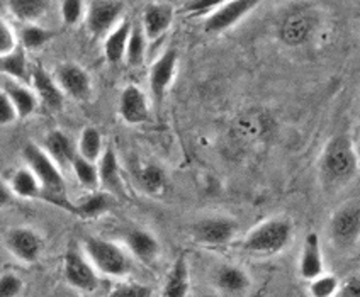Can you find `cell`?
Masks as SVG:
<instances>
[{
  "label": "cell",
  "instance_id": "obj_18",
  "mask_svg": "<svg viewBox=\"0 0 360 297\" xmlns=\"http://www.w3.org/2000/svg\"><path fill=\"white\" fill-rule=\"evenodd\" d=\"M124 243L129 253L143 263H153L160 253L158 239L150 231L140 230V227H131L129 231H126Z\"/></svg>",
  "mask_w": 360,
  "mask_h": 297
},
{
  "label": "cell",
  "instance_id": "obj_11",
  "mask_svg": "<svg viewBox=\"0 0 360 297\" xmlns=\"http://www.w3.org/2000/svg\"><path fill=\"white\" fill-rule=\"evenodd\" d=\"M330 231L338 245H350L360 231V207L357 201H347L335 211L330 221Z\"/></svg>",
  "mask_w": 360,
  "mask_h": 297
},
{
  "label": "cell",
  "instance_id": "obj_16",
  "mask_svg": "<svg viewBox=\"0 0 360 297\" xmlns=\"http://www.w3.org/2000/svg\"><path fill=\"white\" fill-rule=\"evenodd\" d=\"M30 82L32 85V92H34L36 99L41 100L48 109H53V111H58L63 105L65 95L56 85L55 79L44 70L43 67L36 65V67H31V77Z\"/></svg>",
  "mask_w": 360,
  "mask_h": 297
},
{
  "label": "cell",
  "instance_id": "obj_34",
  "mask_svg": "<svg viewBox=\"0 0 360 297\" xmlns=\"http://www.w3.org/2000/svg\"><path fill=\"white\" fill-rule=\"evenodd\" d=\"M340 282L335 275L321 274L316 279L309 280V296L311 297H335L338 294Z\"/></svg>",
  "mask_w": 360,
  "mask_h": 297
},
{
  "label": "cell",
  "instance_id": "obj_20",
  "mask_svg": "<svg viewBox=\"0 0 360 297\" xmlns=\"http://www.w3.org/2000/svg\"><path fill=\"white\" fill-rule=\"evenodd\" d=\"M0 91L9 97L12 107H14L18 119H26L32 116L38 109V99H36L34 92L24 84L15 82L11 79H2L0 82Z\"/></svg>",
  "mask_w": 360,
  "mask_h": 297
},
{
  "label": "cell",
  "instance_id": "obj_27",
  "mask_svg": "<svg viewBox=\"0 0 360 297\" xmlns=\"http://www.w3.org/2000/svg\"><path fill=\"white\" fill-rule=\"evenodd\" d=\"M11 14L24 24H34L46 14L50 2L46 0H12L7 4Z\"/></svg>",
  "mask_w": 360,
  "mask_h": 297
},
{
  "label": "cell",
  "instance_id": "obj_32",
  "mask_svg": "<svg viewBox=\"0 0 360 297\" xmlns=\"http://www.w3.org/2000/svg\"><path fill=\"white\" fill-rule=\"evenodd\" d=\"M53 38V32L46 27L38 26V24H26L20 31L19 36V46L26 50H39Z\"/></svg>",
  "mask_w": 360,
  "mask_h": 297
},
{
  "label": "cell",
  "instance_id": "obj_29",
  "mask_svg": "<svg viewBox=\"0 0 360 297\" xmlns=\"http://www.w3.org/2000/svg\"><path fill=\"white\" fill-rule=\"evenodd\" d=\"M102 153H104V145H102V136L99 129L92 128V126L84 128V131L80 133L77 154L80 158H84V160L90 161V164H97Z\"/></svg>",
  "mask_w": 360,
  "mask_h": 297
},
{
  "label": "cell",
  "instance_id": "obj_13",
  "mask_svg": "<svg viewBox=\"0 0 360 297\" xmlns=\"http://www.w3.org/2000/svg\"><path fill=\"white\" fill-rule=\"evenodd\" d=\"M314 31V19L308 11H292L282 19L279 27L281 41L288 46H301Z\"/></svg>",
  "mask_w": 360,
  "mask_h": 297
},
{
  "label": "cell",
  "instance_id": "obj_30",
  "mask_svg": "<svg viewBox=\"0 0 360 297\" xmlns=\"http://www.w3.org/2000/svg\"><path fill=\"white\" fill-rule=\"evenodd\" d=\"M110 207V195L105 192H90L84 197L79 204L73 206V213L79 214L80 218H97L104 214Z\"/></svg>",
  "mask_w": 360,
  "mask_h": 297
},
{
  "label": "cell",
  "instance_id": "obj_31",
  "mask_svg": "<svg viewBox=\"0 0 360 297\" xmlns=\"http://www.w3.org/2000/svg\"><path fill=\"white\" fill-rule=\"evenodd\" d=\"M146 55V38L140 24L131 27V34L128 39V46H126L124 60L129 67H140L145 62Z\"/></svg>",
  "mask_w": 360,
  "mask_h": 297
},
{
  "label": "cell",
  "instance_id": "obj_9",
  "mask_svg": "<svg viewBox=\"0 0 360 297\" xmlns=\"http://www.w3.org/2000/svg\"><path fill=\"white\" fill-rule=\"evenodd\" d=\"M4 243H6L7 250L22 263L38 262L41 251H43L41 236L34 230L26 226L12 227V230L7 231Z\"/></svg>",
  "mask_w": 360,
  "mask_h": 297
},
{
  "label": "cell",
  "instance_id": "obj_7",
  "mask_svg": "<svg viewBox=\"0 0 360 297\" xmlns=\"http://www.w3.org/2000/svg\"><path fill=\"white\" fill-rule=\"evenodd\" d=\"M259 6L250 0H230V2H219L218 7L211 12L204 21V29L207 32H223L238 24L241 19L247 18L250 12Z\"/></svg>",
  "mask_w": 360,
  "mask_h": 297
},
{
  "label": "cell",
  "instance_id": "obj_5",
  "mask_svg": "<svg viewBox=\"0 0 360 297\" xmlns=\"http://www.w3.org/2000/svg\"><path fill=\"white\" fill-rule=\"evenodd\" d=\"M124 4L116 0H96L85 4V22L92 36L109 34L121 22Z\"/></svg>",
  "mask_w": 360,
  "mask_h": 297
},
{
  "label": "cell",
  "instance_id": "obj_41",
  "mask_svg": "<svg viewBox=\"0 0 360 297\" xmlns=\"http://www.w3.org/2000/svg\"><path fill=\"white\" fill-rule=\"evenodd\" d=\"M218 4L219 2H187L186 4V9L191 12V14H194V15H200V14H206V18L207 15L211 14L212 11L216 9V7H218Z\"/></svg>",
  "mask_w": 360,
  "mask_h": 297
},
{
  "label": "cell",
  "instance_id": "obj_2",
  "mask_svg": "<svg viewBox=\"0 0 360 297\" xmlns=\"http://www.w3.org/2000/svg\"><path fill=\"white\" fill-rule=\"evenodd\" d=\"M85 258L94 270L108 277H126L133 268L129 255L116 243L102 238H87L84 242Z\"/></svg>",
  "mask_w": 360,
  "mask_h": 297
},
{
  "label": "cell",
  "instance_id": "obj_24",
  "mask_svg": "<svg viewBox=\"0 0 360 297\" xmlns=\"http://www.w3.org/2000/svg\"><path fill=\"white\" fill-rule=\"evenodd\" d=\"M189 265H187L184 256H179L174 262V265H172L169 275H167L162 297H187V294H189Z\"/></svg>",
  "mask_w": 360,
  "mask_h": 297
},
{
  "label": "cell",
  "instance_id": "obj_40",
  "mask_svg": "<svg viewBox=\"0 0 360 297\" xmlns=\"http://www.w3.org/2000/svg\"><path fill=\"white\" fill-rule=\"evenodd\" d=\"M338 294L340 297H360V279L359 275L349 277L345 280V284L338 289Z\"/></svg>",
  "mask_w": 360,
  "mask_h": 297
},
{
  "label": "cell",
  "instance_id": "obj_17",
  "mask_svg": "<svg viewBox=\"0 0 360 297\" xmlns=\"http://www.w3.org/2000/svg\"><path fill=\"white\" fill-rule=\"evenodd\" d=\"M214 286L226 297H240L247 294L252 279L241 267L221 265L214 272Z\"/></svg>",
  "mask_w": 360,
  "mask_h": 297
},
{
  "label": "cell",
  "instance_id": "obj_3",
  "mask_svg": "<svg viewBox=\"0 0 360 297\" xmlns=\"http://www.w3.org/2000/svg\"><path fill=\"white\" fill-rule=\"evenodd\" d=\"M290 236H292V226L288 219H269L253 227L247 235L243 248L255 255H276L289 245Z\"/></svg>",
  "mask_w": 360,
  "mask_h": 297
},
{
  "label": "cell",
  "instance_id": "obj_22",
  "mask_svg": "<svg viewBox=\"0 0 360 297\" xmlns=\"http://www.w3.org/2000/svg\"><path fill=\"white\" fill-rule=\"evenodd\" d=\"M43 152L51 158L53 164L58 169L61 166H70L72 160L77 157V150L72 140L60 129L50 131L43 141Z\"/></svg>",
  "mask_w": 360,
  "mask_h": 297
},
{
  "label": "cell",
  "instance_id": "obj_21",
  "mask_svg": "<svg viewBox=\"0 0 360 297\" xmlns=\"http://www.w3.org/2000/svg\"><path fill=\"white\" fill-rule=\"evenodd\" d=\"M97 175H99V187H104L105 194L121 195L124 192L122 185L120 161L112 148H105L97 161Z\"/></svg>",
  "mask_w": 360,
  "mask_h": 297
},
{
  "label": "cell",
  "instance_id": "obj_42",
  "mask_svg": "<svg viewBox=\"0 0 360 297\" xmlns=\"http://www.w3.org/2000/svg\"><path fill=\"white\" fill-rule=\"evenodd\" d=\"M14 202V194L11 192L9 185L0 180V207H7Z\"/></svg>",
  "mask_w": 360,
  "mask_h": 297
},
{
  "label": "cell",
  "instance_id": "obj_39",
  "mask_svg": "<svg viewBox=\"0 0 360 297\" xmlns=\"http://www.w3.org/2000/svg\"><path fill=\"white\" fill-rule=\"evenodd\" d=\"M18 119V114H15L14 107H12L9 97L0 91V126L12 124Z\"/></svg>",
  "mask_w": 360,
  "mask_h": 297
},
{
  "label": "cell",
  "instance_id": "obj_38",
  "mask_svg": "<svg viewBox=\"0 0 360 297\" xmlns=\"http://www.w3.org/2000/svg\"><path fill=\"white\" fill-rule=\"evenodd\" d=\"M24 289V282L19 275L7 274L0 275V297H18Z\"/></svg>",
  "mask_w": 360,
  "mask_h": 297
},
{
  "label": "cell",
  "instance_id": "obj_6",
  "mask_svg": "<svg viewBox=\"0 0 360 297\" xmlns=\"http://www.w3.org/2000/svg\"><path fill=\"white\" fill-rule=\"evenodd\" d=\"M192 236L195 242L210 246H224L233 242L238 225L231 218L214 216V218L200 219L192 226Z\"/></svg>",
  "mask_w": 360,
  "mask_h": 297
},
{
  "label": "cell",
  "instance_id": "obj_10",
  "mask_svg": "<svg viewBox=\"0 0 360 297\" xmlns=\"http://www.w3.org/2000/svg\"><path fill=\"white\" fill-rule=\"evenodd\" d=\"M63 274L72 287L84 292H92L99 287V277L90 262L80 251L68 250L63 258Z\"/></svg>",
  "mask_w": 360,
  "mask_h": 297
},
{
  "label": "cell",
  "instance_id": "obj_1",
  "mask_svg": "<svg viewBox=\"0 0 360 297\" xmlns=\"http://www.w3.org/2000/svg\"><path fill=\"white\" fill-rule=\"evenodd\" d=\"M22 158L27 169L38 178L41 190H43L41 199L58 204L73 213V206L68 204L67 199H65V189H67L65 177L61 175L58 166L53 164L51 158L43 152V148L38 145L27 143L22 150Z\"/></svg>",
  "mask_w": 360,
  "mask_h": 297
},
{
  "label": "cell",
  "instance_id": "obj_26",
  "mask_svg": "<svg viewBox=\"0 0 360 297\" xmlns=\"http://www.w3.org/2000/svg\"><path fill=\"white\" fill-rule=\"evenodd\" d=\"M9 189L11 192L14 194V197H20V199L43 197V190H41L38 178L32 175V172L27 169V166H22V169L15 170L11 178Z\"/></svg>",
  "mask_w": 360,
  "mask_h": 297
},
{
  "label": "cell",
  "instance_id": "obj_23",
  "mask_svg": "<svg viewBox=\"0 0 360 297\" xmlns=\"http://www.w3.org/2000/svg\"><path fill=\"white\" fill-rule=\"evenodd\" d=\"M131 27H133V24H131L128 19H122V21L105 36L104 56L110 65H117L124 60Z\"/></svg>",
  "mask_w": 360,
  "mask_h": 297
},
{
  "label": "cell",
  "instance_id": "obj_25",
  "mask_svg": "<svg viewBox=\"0 0 360 297\" xmlns=\"http://www.w3.org/2000/svg\"><path fill=\"white\" fill-rule=\"evenodd\" d=\"M0 73L4 75V79L15 80L19 84L30 82L31 67L30 62H27L26 51L18 46L11 55L2 56L0 58Z\"/></svg>",
  "mask_w": 360,
  "mask_h": 297
},
{
  "label": "cell",
  "instance_id": "obj_19",
  "mask_svg": "<svg viewBox=\"0 0 360 297\" xmlns=\"http://www.w3.org/2000/svg\"><path fill=\"white\" fill-rule=\"evenodd\" d=\"M300 274L304 280H313L318 275L325 274V260H323L320 236L316 233H308L302 243L300 258Z\"/></svg>",
  "mask_w": 360,
  "mask_h": 297
},
{
  "label": "cell",
  "instance_id": "obj_37",
  "mask_svg": "<svg viewBox=\"0 0 360 297\" xmlns=\"http://www.w3.org/2000/svg\"><path fill=\"white\" fill-rule=\"evenodd\" d=\"M18 46L19 41L14 29H12L6 19L0 18V58L6 55H11Z\"/></svg>",
  "mask_w": 360,
  "mask_h": 297
},
{
  "label": "cell",
  "instance_id": "obj_35",
  "mask_svg": "<svg viewBox=\"0 0 360 297\" xmlns=\"http://www.w3.org/2000/svg\"><path fill=\"white\" fill-rule=\"evenodd\" d=\"M60 14L67 26H77L85 18V2L65 0V2L60 4Z\"/></svg>",
  "mask_w": 360,
  "mask_h": 297
},
{
  "label": "cell",
  "instance_id": "obj_28",
  "mask_svg": "<svg viewBox=\"0 0 360 297\" xmlns=\"http://www.w3.org/2000/svg\"><path fill=\"white\" fill-rule=\"evenodd\" d=\"M138 182H140V187L146 194L155 195V197L165 194L167 187H169V178H167L165 170L155 164L143 166L140 173H138Z\"/></svg>",
  "mask_w": 360,
  "mask_h": 297
},
{
  "label": "cell",
  "instance_id": "obj_14",
  "mask_svg": "<svg viewBox=\"0 0 360 297\" xmlns=\"http://www.w3.org/2000/svg\"><path fill=\"white\" fill-rule=\"evenodd\" d=\"M172 22H174V7L167 2H151L146 6L140 26L145 32L146 41L148 39L155 41L170 29Z\"/></svg>",
  "mask_w": 360,
  "mask_h": 297
},
{
  "label": "cell",
  "instance_id": "obj_12",
  "mask_svg": "<svg viewBox=\"0 0 360 297\" xmlns=\"http://www.w3.org/2000/svg\"><path fill=\"white\" fill-rule=\"evenodd\" d=\"M179 65V53L174 48L163 51L162 56H158L157 62L150 68V91L157 100H163L167 91L170 88L172 82L175 79Z\"/></svg>",
  "mask_w": 360,
  "mask_h": 297
},
{
  "label": "cell",
  "instance_id": "obj_36",
  "mask_svg": "<svg viewBox=\"0 0 360 297\" xmlns=\"http://www.w3.org/2000/svg\"><path fill=\"white\" fill-rule=\"evenodd\" d=\"M153 291L140 282H122L109 292V297H151Z\"/></svg>",
  "mask_w": 360,
  "mask_h": 297
},
{
  "label": "cell",
  "instance_id": "obj_33",
  "mask_svg": "<svg viewBox=\"0 0 360 297\" xmlns=\"http://www.w3.org/2000/svg\"><path fill=\"white\" fill-rule=\"evenodd\" d=\"M70 169L75 173L77 180L82 187L90 190V192H96L99 189V175H97V165L96 164H90V161L84 160L77 154L75 158L72 160Z\"/></svg>",
  "mask_w": 360,
  "mask_h": 297
},
{
  "label": "cell",
  "instance_id": "obj_15",
  "mask_svg": "<svg viewBox=\"0 0 360 297\" xmlns=\"http://www.w3.org/2000/svg\"><path fill=\"white\" fill-rule=\"evenodd\" d=\"M120 116L126 124L136 126L148 121L150 109L145 93L136 85H128L122 88L120 97Z\"/></svg>",
  "mask_w": 360,
  "mask_h": 297
},
{
  "label": "cell",
  "instance_id": "obj_8",
  "mask_svg": "<svg viewBox=\"0 0 360 297\" xmlns=\"http://www.w3.org/2000/svg\"><path fill=\"white\" fill-rule=\"evenodd\" d=\"M53 79L63 95L72 97L75 100H87L92 93L90 75L77 63L58 65Z\"/></svg>",
  "mask_w": 360,
  "mask_h": 297
},
{
  "label": "cell",
  "instance_id": "obj_4",
  "mask_svg": "<svg viewBox=\"0 0 360 297\" xmlns=\"http://www.w3.org/2000/svg\"><path fill=\"white\" fill-rule=\"evenodd\" d=\"M321 170L333 180H345L357 172V153L350 138H331L323 150Z\"/></svg>",
  "mask_w": 360,
  "mask_h": 297
}]
</instances>
